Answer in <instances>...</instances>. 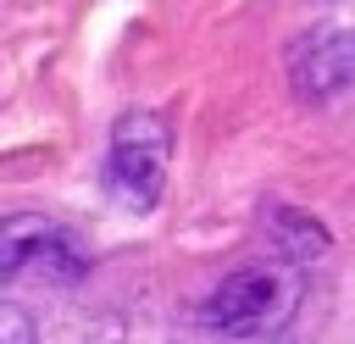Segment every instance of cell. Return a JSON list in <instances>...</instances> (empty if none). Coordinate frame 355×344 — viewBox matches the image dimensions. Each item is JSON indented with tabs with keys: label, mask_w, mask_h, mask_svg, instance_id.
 <instances>
[{
	"label": "cell",
	"mask_w": 355,
	"mask_h": 344,
	"mask_svg": "<svg viewBox=\"0 0 355 344\" xmlns=\"http://www.w3.org/2000/svg\"><path fill=\"white\" fill-rule=\"evenodd\" d=\"M166 166H172V122L155 105L122 111L105 144V189L116 205L128 211H150L166 189Z\"/></svg>",
	"instance_id": "6da1fadb"
},
{
	"label": "cell",
	"mask_w": 355,
	"mask_h": 344,
	"mask_svg": "<svg viewBox=\"0 0 355 344\" xmlns=\"http://www.w3.org/2000/svg\"><path fill=\"white\" fill-rule=\"evenodd\" d=\"M294 305H300V283L283 266H239L205 294L200 322L222 338H266L294 316Z\"/></svg>",
	"instance_id": "7a4b0ae2"
},
{
	"label": "cell",
	"mask_w": 355,
	"mask_h": 344,
	"mask_svg": "<svg viewBox=\"0 0 355 344\" xmlns=\"http://www.w3.org/2000/svg\"><path fill=\"white\" fill-rule=\"evenodd\" d=\"M83 266H89V255L72 239V227H61L39 211L0 216V283H17V277L72 283V277H83Z\"/></svg>",
	"instance_id": "3957f363"
},
{
	"label": "cell",
	"mask_w": 355,
	"mask_h": 344,
	"mask_svg": "<svg viewBox=\"0 0 355 344\" xmlns=\"http://www.w3.org/2000/svg\"><path fill=\"white\" fill-rule=\"evenodd\" d=\"M288 89L300 100H333L355 83V33L349 28H311L283 55Z\"/></svg>",
	"instance_id": "277c9868"
},
{
	"label": "cell",
	"mask_w": 355,
	"mask_h": 344,
	"mask_svg": "<svg viewBox=\"0 0 355 344\" xmlns=\"http://www.w3.org/2000/svg\"><path fill=\"white\" fill-rule=\"evenodd\" d=\"M266 239L288 266H305L327 250V227L300 205H266Z\"/></svg>",
	"instance_id": "5b68a950"
},
{
	"label": "cell",
	"mask_w": 355,
	"mask_h": 344,
	"mask_svg": "<svg viewBox=\"0 0 355 344\" xmlns=\"http://www.w3.org/2000/svg\"><path fill=\"white\" fill-rule=\"evenodd\" d=\"M0 344H22V333H0Z\"/></svg>",
	"instance_id": "8992f818"
}]
</instances>
